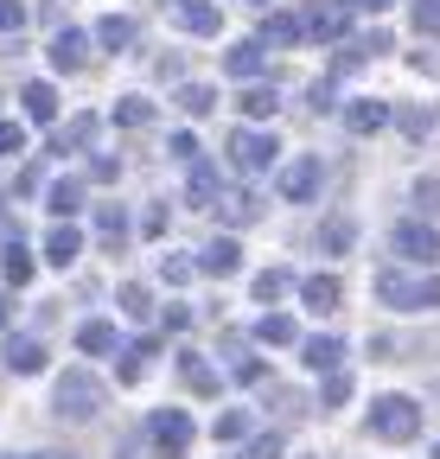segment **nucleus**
Listing matches in <instances>:
<instances>
[{
    "mask_svg": "<svg viewBox=\"0 0 440 459\" xmlns=\"http://www.w3.org/2000/svg\"><path fill=\"white\" fill-rule=\"evenodd\" d=\"M351 243H358V223H351V217H325V223H319V249H325V255H345Z\"/></svg>",
    "mask_w": 440,
    "mask_h": 459,
    "instance_id": "obj_26",
    "label": "nucleus"
},
{
    "mask_svg": "<svg viewBox=\"0 0 440 459\" xmlns=\"http://www.w3.org/2000/svg\"><path fill=\"white\" fill-rule=\"evenodd\" d=\"M319 402H325V409H345V402H351V370H325Z\"/></svg>",
    "mask_w": 440,
    "mask_h": 459,
    "instance_id": "obj_36",
    "label": "nucleus"
},
{
    "mask_svg": "<svg viewBox=\"0 0 440 459\" xmlns=\"http://www.w3.org/2000/svg\"><path fill=\"white\" fill-rule=\"evenodd\" d=\"M370 434H376V440H396V446L415 440V434H421V402H415V395H383L376 409H370Z\"/></svg>",
    "mask_w": 440,
    "mask_h": 459,
    "instance_id": "obj_4",
    "label": "nucleus"
},
{
    "mask_svg": "<svg viewBox=\"0 0 440 459\" xmlns=\"http://www.w3.org/2000/svg\"><path fill=\"white\" fill-rule=\"evenodd\" d=\"M134 32H141V26H134V20H128V13H102V20H96V32H90V39H96V45H102V51H128V45H134Z\"/></svg>",
    "mask_w": 440,
    "mask_h": 459,
    "instance_id": "obj_20",
    "label": "nucleus"
},
{
    "mask_svg": "<svg viewBox=\"0 0 440 459\" xmlns=\"http://www.w3.org/2000/svg\"><path fill=\"white\" fill-rule=\"evenodd\" d=\"M96 237H102L108 249H122V237H128V217H122V204H102V211H96Z\"/></svg>",
    "mask_w": 440,
    "mask_h": 459,
    "instance_id": "obj_30",
    "label": "nucleus"
},
{
    "mask_svg": "<svg viewBox=\"0 0 440 459\" xmlns=\"http://www.w3.org/2000/svg\"><path fill=\"white\" fill-rule=\"evenodd\" d=\"M20 147H26V128H20V122H0V160L20 153Z\"/></svg>",
    "mask_w": 440,
    "mask_h": 459,
    "instance_id": "obj_46",
    "label": "nucleus"
},
{
    "mask_svg": "<svg viewBox=\"0 0 440 459\" xmlns=\"http://www.w3.org/2000/svg\"><path fill=\"white\" fill-rule=\"evenodd\" d=\"M51 459H71V453H51Z\"/></svg>",
    "mask_w": 440,
    "mask_h": 459,
    "instance_id": "obj_52",
    "label": "nucleus"
},
{
    "mask_svg": "<svg viewBox=\"0 0 440 459\" xmlns=\"http://www.w3.org/2000/svg\"><path fill=\"white\" fill-rule=\"evenodd\" d=\"M20 102H26V122H39V128L58 122V90H51V83H26Z\"/></svg>",
    "mask_w": 440,
    "mask_h": 459,
    "instance_id": "obj_22",
    "label": "nucleus"
},
{
    "mask_svg": "<svg viewBox=\"0 0 440 459\" xmlns=\"http://www.w3.org/2000/svg\"><path fill=\"white\" fill-rule=\"evenodd\" d=\"M153 122V102L147 96H122L116 102V128H147Z\"/></svg>",
    "mask_w": 440,
    "mask_h": 459,
    "instance_id": "obj_33",
    "label": "nucleus"
},
{
    "mask_svg": "<svg viewBox=\"0 0 440 459\" xmlns=\"http://www.w3.org/2000/svg\"><path fill=\"white\" fill-rule=\"evenodd\" d=\"M7 370H13V377H39V370H45V344L26 338V332L7 338Z\"/></svg>",
    "mask_w": 440,
    "mask_h": 459,
    "instance_id": "obj_21",
    "label": "nucleus"
},
{
    "mask_svg": "<svg viewBox=\"0 0 440 459\" xmlns=\"http://www.w3.org/2000/svg\"><path fill=\"white\" fill-rule=\"evenodd\" d=\"M211 211H224V223H249V217H255V192H249V186H243V192H224Z\"/></svg>",
    "mask_w": 440,
    "mask_h": 459,
    "instance_id": "obj_32",
    "label": "nucleus"
},
{
    "mask_svg": "<svg viewBox=\"0 0 440 459\" xmlns=\"http://www.w3.org/2000/svg\"><path fill=\"white\" fill-rule=\"evenodd\" d=\"M185 115H192V122H198V115H211L217 108V83H204V77H192V83H179V96H173Z\"/></svg>",
    "mask_w": 440,
    "mask_h": 459,
    "instance_id": "obj_25",
    "label": "nucleus"
},
{
    "mask_svg": "<svg viewBox=\"0 0 440 459\" xmlns=\"http://www.w3.org/2000/svg\"><path fill=\"white\" fill-rule=\"evenodd\" d=\"M77 351H83V358H116V351H122V332L108 325V319H83V325H77Z\"/></svg>",
    "mask_w": 440,
    "mask_h": 459,
    "instance_id": "obj_12",
    "label": "nucleus"
},
{
    "mask_svg": "<svg viewBox=\"0 0 440 459\" xmlns=\"http://www.w3.org/2000/svg\"><path fill=\"white\" fill-rule=\"evenodd\" d=\"M0 332H7V300H0Z\"/></svg>",
    "mask_w": 440,
    "mask_h": 459,
    "instance_id": "obj_50",
    "label": "nucleus"
},
{
    "mask_svg": "<svg viewBox=\"0 0 440 459\" xmlns=\"http://www.w3.org/2000/svg\"><path fill=\"white\" fill-rule=\"evenodd\" d=\"M390 122H396V108H390V102H376V96L345 102V128H351V134H383Z\"/></svg>",
    "mask_w": 440,
    "mask_h": 459,
    "instance_id": "obj_9",
    "label": "nucleus"
},
{
    "mask_svg": "<svg viewBox=\"0 0 440 459\" xmlns=\"http://www.w3.org/2000/svg\"><path fill=\"white\" fill-rule=\"evenodd\" d=\"M167 153H173V160H185V166H192V160H204V147H198V134H192V128H179V134L167 141Z\"/></svg>",
    "mask_w": 440,
    "mask_h": 459,
    "instance_id": "obj_40",
    "label": "nucleus"
},
{
    "mask_svg": "<svg viewBox=\"0 0 440 459\" xmlns=\"http://www.w3.org/2000/svg\"><path fill=\"white\" fill-rule=\"evenodd\" d=\"M319 186H325V166H319L313 153H300L294 166H281V198H288V204H313Z\"/></svg>",
    "mask_w": 440,
    "mask_h": 459,
    "instance_id": "obj_7",
    "label": "nucleus"
},
{
    "mask_svg": "<svg viewBox=\"0 0 440 459\" xmlns=\"http://www.w3.org/2000/svg\"><path fill=\"white\" fill-rule=\"evenodd\" d=\"M243 459H281V434H249L243 440Z\"/></svg>",
    "mask_w": 440,
    "mask_h": 459,
    "instance_id": "obj_39",
    "label": "nucleus"
},
{
    "mask_svg": "<svg viewBox=\"0 0 440 459\" xmlns=\"http://www.w3.org/2000/svg\"><path fill=\"white\" fill-rule=\"evenodd\" d=\"M96 128H102L96 115H77V122H65V128H58V141H51V153H77V147H90V141H96Z\"/></svg>",
    "mask_w": 440,
    "mask_h": 459,
    "instance_id": "obj_27",
    "label": "nucleus"
},
{
    "mask_svg": "<svg viewBox=\"0 0 440 459\" xmlns=\"http://www.w3.org/2000/svg\"><path fill=\"white\" fill-rule=\"evenodd\" d=\"M339 7H345V13H376L383 0H339Z\"/></svg>",
    "mask_w": 440,
    "mask_h": 459,
    "instance_id": "obj_49",
    "label": "nucleus"
},
{
    "mask_svg": "<svg viewBox=\"0 0 440 459\" xmlns=\"http://www.w3.org/2000/svg\"><path fill=\"white\" fill-rule=\"evenodd\" d=\"M243 7H268V0H243Z\"/></svg>",
    "mask_w": 440,
    "mask_h": 459,
    "instance_id": "obj_51",
    "label": "nucleus"
},
{
    "mask_svg": "<svg viewBox=\"0 0 440 459\" xmlns=\"http://www.w3.org/2000/svg\"><path fill=\"white\" fill-rule=\"evenodd\" d=\"M274 153H281V147H274V134H262V128H237L230 134V166L237 172H268Z\"/></svg>",
    "mask_w": 440,
    "mask_h": 459,
    "instance_id": "obj_6",
    "label": "nucleus"
},
{
    "mask_svg": "<svg viewBox=\"0 0 440 459\" xmlns=\"http://www.w3.org/2000/svg\"><path fill=\"white\" fill-rule=\"evenodd\" d=\"M179 26L192 39H217V32H224V13H217L211 0H179Z\"/></svg>",
    "mask_w": 440,
    "mask_h": 459,
    "instance_id": "obj_16",
    "label": "nucleus"
},
{
    "mask_svg": "<svg viewBox=\"0 0 440 459\" xmlns=\"http://www.w3.org/2000/svg\"><path fill=\"white\" fill-rule=\"evenodd\" d=\"M217 198H224V192H217L211 160H192V166H185V204H192V211H211Z\"/></svg>",
    "mask_w": 440,
    "mask_h": 459,
    "instance_id": "obj_15",
    "label": "nucleus"
},
{
    "mask_svg": "<svg viewBox=\"0 0 440 459\" xmlns=\"http://www.w3.org/2000/svg\"><path fill=\"white\" fill-rule=\"evenodd\" d=\"M415 26H421L427 39H440V0H415Z\"/></svg>",
    "mask_w": 440,
    "mask_h": 459,
    "instance_id": "obj_41",
    "label": "nucleus"
},
{
    "mask_svg": "<svg viewBox=\"0 0 440 459\" xmlns=\"http://www.w3.org/2000/svg\"><path fill=\"white\" fill-rule=\"evenodd\" d=\"M243 434H249V421H243V415H237V409H230V415H224V421H217V440H243Z\"/></svg>",
    "mask_w": 440,
    "mask_h": 459,
    "instance_id": "obj_48",
    "label": "nucleus"
},
{
    "mask_svg": "<svg viewBox=\"0 0 440 459\" xmlns=\"http://www.w3.org/2000/svg\"><path fill=\"white\" fill-rule=\"evenodd\" d=\"M230 377H237L243 389H255V383L268 377V364H262V358H237V370H230Z\"/></svg>",
    "mask_w": 440,
    "mask_h": 459,
    "instance_id": "obj_44",
    "label": "nucleus"
},
{
    "mask_svg": "<svg viewBox=\"0 0 440 459\" xmlns=\"http://www.w3.org/2000/svg\"><path fill=\"white\" fill-rule=\"evenodd\" d=\"M116 300H122V313H134V319H153V294H147L141 281H122V294H116Z\"/></svg>",
    "mask_w": 440,
    "mask_h": 459,
    "instance_id": "obj_35",
    "label": "nucleus"
},
{
    "mask_svg": "<svg viewBox=\"0 0 440 459\" xmlns=\"http://www.w3.org/2000/svg\"><path fill=\"white\" fill-rule=\"evenodd\" d=\"M13 459H32V453H13Z\"/></svg>",
    "mask_w": 440,
    "mask_h": 459,
    "instance_id": "obj_54",
    "label": "nucleus"
},
{
    "mask_svg": "<svg viewBox=\"0 0 440 459\" xmlns=\"http://www.w3.org/2000/svg\"><path fill=\"white\" fill-rule=\"evenodd\" d=\"M147 364H153V344H147V338H141V344H122L116 377H122V383H141V377H147Z\"/></svg>",
    "mask_w": 440,
    "mask_h": 459,
    "instance_id": "obj_29",
    "label": "nucleus"
},
{
    "mask_svg": "<svg viewBox=\"0 0 440 459\" xmlns=\"http://www.w3.org/2000/svg\"><path fill=\"white\" fill-rule=\"evenodd\" d=\"M179 383H185L192 395H217V389H224V377H217V370H211L204 358H192V351L179 358Z\"/></svg>",
    "mask_w": 440,
    "mask_h": 459,
    "instance_id": "obj_23",
    "label": "nucleus"
},
{
    "mask_svg": "<svg viewBox=\"0 0 440 459\" xmlns=\"http://www.w3.org/2000/svg\"><path fill=\"white\" fill-rule=\"evenodd\" d=\"M83 192H90L83 179H51V186H45V204H51V217H58V223H71V217L83 211Z\"/></svg>",
    "mask_w": 440,
    "mask_h": 459,
    "instance_id": "obj_17",
    "label": "nucleus"
},
{
    "mask_svg": "<svg viewBox=\"0 0 440 459\" xmlns=\"http://www.w3.org/2000/svg\"><path fill=\"white\" fill-rule=\"evenodd\" d=\"M409 198L421 204V217H440V172H421V179L409 186Z\"/></svg>",
    "mask_w": 440,
    "mask_h": 459,
    "instance_id": "obj_34",
    "label": "nucleus"
},
{
    "mask_svg": "<svg viewBox=\"0 0 440 459\" xmlns=\"http://www.w3.org/2000/svg\"><path fill=\"white\" fill-rule=\"evenodd\" d=\"M198 268H204V274H217V281H224V274H237V268H243L237 237H211V243L198 249Z\"/></svg>",
    "mask_w": 440,
    "mask_h": 459,
    "instance_id": "obj_13",
    "label": "nucleus"
},
{
    "mask_svg": "<svg viewBox=\"0 0 440 459\" xmlns=\"http://www.w3.org/2000/svg\"><path fill=\"white\" fill-rule=\"evenodd\" d=\"M300 364L319 370V377H325V370H345V338H332V332L306 338V344H300Z\"/></svg>",
    "mask_w": 440,
    "mask_h": 459,
    "instance_id": "obj_11",
    "label": "nucleus"
},
{
    "mask_svg": "<svg viewBox=\"0 0 440 459\" xmlns=\"http://www.w3.org/2000/svg\"><path fill=\"white\" fill-rule=\"evenodd\" d=\"M434 459H440V440H434Z\"/></svg>",
    "mask_w": 440,
    "mask_h": 459,
    "instance_id": "obj_53",
    "label": "nucleus"
},
{
    "mask_svg": "<svg viewBox=\"0 0 440 459\" xmlns=\"http://www.w3.org/2000/svg\"><path fill=\"white\" fill-rule=\"evenodd\" d=\"M90 179H96V186H108V179H122V160H108V153H102V160H90Z\"/></svg>",
    "mask_w": 440,
    "mask_h": 459,
    "instance_id": "obj_47",
    "label": "nucleus"
},
{
    "mask_svg": "<svg viewBox=\"0 0 440 459\" xmlns=\"http://www.w3.org/2000/svg\"><path fill=\"white\" fill-rule=\"evenodd\" d=\"M237 108L249 115V122H255V128H262V122H268V115H274V108H281V96H274L268 83H243V96H237Z\"/></svg>",
    "mask_w": 440,
    "mask_h": 459,
    "instance_id": "obj_24",
    "label": "nucleus"
},
{
    "mask_svg": "<svg viewBox=\"0 0 440 459\" xmlns=\"http://www.w3.org/2000/svg\"><path fill=\"white\" fill-rule=\"evenodd\" d=\"M434 122H440L434 108H409V115H402V128H409V134H434Z\"/></svg>",
    "mask_w": 440,
    "mask_h": 459,
    "instance_id": "obj_45",
    "label": "nucleus"
},
{
    "mask_svg": "<svg viewBox=\"0 0 440 459\" xmlns=\"http://www.w3.org/2000/svg\"><path fill=\"white\" fill-rule=\"evenodd\" d=\"M376 300L396 307V313H440V274L383 268V274H376Z\"/></svg>",
    "mask_w": 440,
    "mask_h": 459,
    "instance_id": "obj_1",
    "label": "nucleus"
},
{
    "mask_svg": "<svg viewBox=\"0 0 440 459\" xmlns=\"http://www.w3.org/2000/svg\"><path fill=\"white\" fill-rule=\"evenodd\" d=\"M77 255H83V230H77V223H58V230L45 237V262H51V268H71Z\"/></svg>",
    "mask_w": 440,
    "mask_h": 459,
    "instance_id": "obj_18",
    "label": "nucleus"
},
{
    "mask_svg": "<svg viewBox=\"0 0 440 459\" xmlns=\"http://www.w3.org/2000/svg\"><path fill=\"white\" fill-rule=\"evenodd\" d=\"M294 294V274L288 268H268V274H255V300L268 307V300H288Z\"/></svg>",
    "mask_w": 440,
    "mask_h": 459,
    "instance_id": "obj_31",
    "label": "nucleus"
},
{
    "mask_svg": "<svg viewBox=\"0 0 440 459\" xmlns=\"http://www.w3.org/2000/svg\"><path fill=\"white\" fill-rule=\"evenodd\" d=\"M300 300H306V313H339L345 307V281L339 274H306L300 281Z\"/></svg>",
    "mask_w": 440,
    "mask_h": 459,
    "instance_id": "obj_10",
    "label": "nucleus"
},
{
    "mask_svg": "<svg viewBox=\"0 0 440 459\" xmlns=\"http://www.w3.org/2000/svg\"><path fill=\"white\" fill-rule=\"evenodd\" d=\"M255 338H262V344H294V319H288V313H268V319L255 325Z\"/></svg>",
    "mask_w": 440,
    "mask_h": 459,
    "instance_id": "obj_37",
    "label": "nucleus"
},
{
    "mask_svg": "<svg viewBox=\"0 0 440 459\" xmlns=\"http://www.w3.org/2000/svg\"><path fill=\"white\" fill-rule=\"evenodd\" d=\"M32 268H39V262H32V249H26V243H7V249H0V274H7V287H26V281H32Z\"/></svg>",
    "mask_w": 440,
    "mask_h": 459,
    "instance_id": "obj_28",
    "label": "nucleus"
},
{
    "mask_svg": "<svg viewBox=\"0 0 440 459\" xmlns=\"http://www.w3.org/2000/svg\"><path fill=\"white\" fill-rule=\"evenodd\" d=\"M390 255H402L409 268H434V262H440V230H434L427 217L390 223Z\"/></svg>",
    "mask_w": 440,
    "mask_h": 459,
    "instance_id": "obj_3",
    "label": "nucleus"
},
{
    "mask_svg": "<svg viewBox=\"0 0 440 459\" xmlns=\"http://www.w3.org/2000/svg\"><path fill=\"white\" fill-rule=\"evenodd\" d=\"M26 26V0H0V39Z\"/></svg>",
    "mask_w": 440,
    "mask_h": 459,
    "instance_id": "obj_42",
    "label": "nucleus"
},
{
    "mask_svg": "<svg viewBox=\"0 0 440 459\" xmlns=\"http://www.w3.org/2000/svg\"><path fill=\"white\" fill-rule=\"evenodd\" d=\"M268 39L274 45H300V13H274L268 20Z\"/></svg>",
    "mask_w": 440,
    "mask_h": 459,
    "instance_id": "obj_38",
    "label": "nucleus"
},
{
    "mask_svg": "<svg viewBox=\"0 0 440 459\" xmlns=\"http://www.w3.org/2000/svg\"><path fill=\"white\" fill-rule=\"evenodd\" d=\"M141 434H147V446H153V453L179 459V453L192 446V415H185V409H153V415L141 421Z\"/></svg>",
    "mask_w": 440,
    "mask_h": 459,
    "instance_id": "obj_5",
    "label": "nucleus"
},
{
    "mask_svg": "<svg viewBox=\"0 0 440 459\" xmlns=\"http://www.w3.org/2000/svg\"><path fill=\"white\" fill-rule=\"evenodd\" d=\"M90 45H96L90 32L65 26L58 39H51V51H45V57H51V71H65V77H71V71H83V65H90Z\"/></svg>",
    "mask_w": 440,
    "mask_h": 459,
    "instance_id": "obj_8",
    "label": "nucleus"
},
{
    "mask_svg": "<svg viewBox=\"0 0 440 459\" xmlns=\"http://www.w3.org/2000/svg\"><path fill=\"white\" fill-rule=\"evenodd\" d=\"M262 51H268L262 39H237V45L224 51V71H230L237 83H255V77H262Z\"/></svg>",
    "mask_w": 440,
    "mask_h": 459,
    "instance_id": "obj_14",
    "label": "nucleus"
},
{
    "mask_svg": "<svg viewBox=\"0 0 440 459\" xmlns=\"http://www.w3.org/2000/svg\"><path fill=\"white\" fill-rule=\"evenodd\" d=\"M51 415L58 421H96L102 415V383L90 370H65L51 383Z\"/></svg>",
    "mask_w": 440,
    "mask_h": 459,
    "instance_id": "obj_2",
    "label": "nucleus"
},
{
    "mask_svg": "<svg viewBox=\"0 0 440 459\" xmlns=\"http://www.w3.org/2000/svg\"><path fill=\"white\" fill-rule=\"evenodd\" d=\"M192 268H198L192 255H167V262H160V274H167L173 287H185V281H192Z\"/></svg>",
    "mask_w": 440,
    "mask_h": 459,
    "instance_id": "obj_43",
    "label": "nucleus"
},
{
    "mask_svg": "<svg viewBox=\"0 0 440 459\" xmlns=\"http://www.w3.org/2000/svg\"><path fill=\"white\" fill-rule=\"evenodd\" d=\"M351 32V13L345 7H325V13H313V20H300V39H319V45H332V39H345Z\"/></svg>",
    "mask_w": 440,
    "mask_h": 459,
    "instance_id": "obj_19",
    "label": "nucleus"
}]
</instances>
